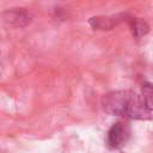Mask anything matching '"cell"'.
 <instances>
[{
    "label": "cell",
    "mask_w": 153,
    "mask_h": 153,
    "mask_svg": "<svg viewBox=\"0 0 153 153\" xmlns=\"http://www.w3.org/2000/svg\"><path fill=\"white\" fill-rule=\"evenodd\" d=\"M130 136V127L124 122H116L106 134V142L111 148H121Z\"/></svg>",
    "instance_id": "2"
},
{
    "label": "cell",
    "mask_w": 153,
    "mask_h": 153,
    "mask_svg": "<svg viewBox=\"0 0 153 153\" xmlns=\"http://www.w3.org/2000/svg\"><path fill=\"white\" fill-rule=\"evenodd\" d=\"M103 110L112 116H124L133 120H151L152 111L147 109L142 97L129 90L112 91L102 99Z\"/></svg>",
    "instance_id": "1"
},
{
    "label": "cell",
    "mask_w": 153,
    "mask_h": 153,
    "mask_svg": "<svg viewBox=\"0 0 153 153\" xmlns=\"http://www.w3.org/2000/svg\"><path fill=\"white\" fill-rule=\"evenodd\" d=\"M128 23H129L130 31H131L133 36L136 38L145 36L149 31V25L141 18H129Z\"/></svg>",
    "instance_id": "5"
},
{
    "label": "cell",
    "mask_w": 153,
    "mask_h": 153,
    "mask_svg": "<svg viewBox=\"0 0 153 153\" xmlns=\"http://www.w3.org/2000/svg\"><path fill=\"white\" fill-rule=\"evenodd\" d=\"M141 97L147 106L148 110L153 111V84L152 82H143L141 86Z\"/></svg>",
    "instance_id": "6"
},
{
    "label": "cell",
    "mask_w": 153,
    "mask_h": 153,
    "mask_svg": "<svg viewBox=\"0 0 153 153\" xmlns=\"http://www.w3.org/2000/svg\"><path fill=\"white\" fill-rule=\"evenodd\" d=\"M0 18L7 26L24 27L31 23L32 14L25 8H11L4 11L0 14Z\"/></svg>",
    "instance_id": "3"
},
{
    "label": "cell",
    "mask_w": 153,
    "mask_h": 153,
    "mask_svg": "<svg viewBox=\"0 0 153 153\" xmlns=\"http://www.w3.org/2000/svg\"><path fill=\"white\" fill-rule=\"evenodd\" d=\"M124 18H127L126 13L116 16H96L88 19V24L93 30H111L123 22Z\"/></svg>",
    "instance_id": "4"
}]
</instances>
